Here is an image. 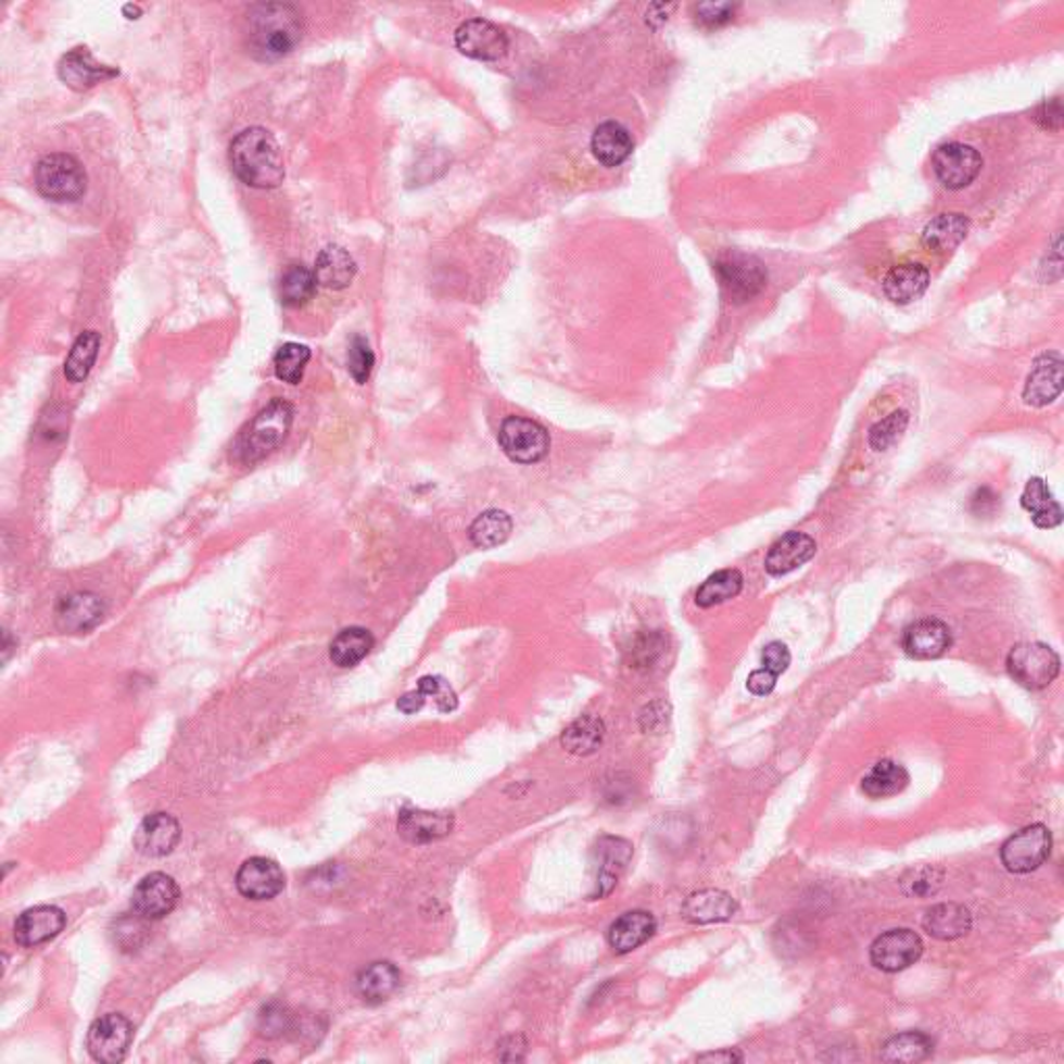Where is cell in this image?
<instances>
[{
	"label": "cell",
	"mask_w": 1064,
	"mask_h": 1064,
	"mask_svg": "<svg viewBox=\"0 0 1064 1064\" xmlns=\"http://www.w3.org/2000/svg\"><path fill=\"white\" fill-rule=\"evenodd\" d=\"M775 682H777V676L772 674L770 670L761 668V670H755L750 674L749 680H747V688H749L752 695H757V697H765V695H770L774 691Z\"/></svg>",
	"instance_id": "obj_51"
},
{
	"label": "cell",
	"mask_w": 1064,
	"mask_h": 1064,
	"mask_svg": "<svg viewBox=\"0 0 1064 1064\" xmlns=\"http://www.w3.org/2000/svg\"><path fill=\"white\" fill-rule=\"evenodd\" d=\"M106 613V605L94 593H73L56 605V626L63 632H88L97 629Z\"/></svg>",
	"instance_id": "obj_21"
},
{
	"label": "cell",
	"mask_w": 1064,
	"mask_h": 1064,
	"mask_svg": "<svg viewBox=\"0 0 1064 1064\" xmlns=\"http://www.w3.org/2000/svg\"><path fill=\"white\" fill-rule=\"evenodd\" d=\"M663 654H666V636L661 632H643L630 647V668L647 672L663 657Z\"/></svg>",
	"instance_id": "obj_43"
},
{
	"label": "cell",
	"mask_w": 1064,
	"mask_h": 1064,
	"mask_svg": "<svg viewBox=\"0 0 1064 1064\" xmlns=\"http://www.w3.org/2000/svg\"><path fill=\"white\" fill-rule=\"evenodd\" d=\"M123 13H125V15H129V20H138L142 11H140L138 7H134V4H125V7H123Z\"/></svg>",
	"instance_id": "obj_57"
},
{
	"label": "cell",
	"mask_w": 1064,
	"mask_h": 1064,
	"mask_svg": "<svg viewBox=\"0 0 1064 1064\" xmlns=\"http://www.w3.org/2000/svg\"><path fill=\"white\" fill-rule=\"evenodd\" d=\"M998 499L1000 497L993 491H990V489H986V486L984 489H977V493L971 497V511L975 516H979V518L981 516H992L996 508H998V504H1000Z\"/></svg>",
	"instance_id": "obj_50"
},
{
	"label": "cell",
	"mask_w": 1064,
	"mask_h": 1064,
	"mask_svg": "<svg viewBox=\"0 0 1064 1064\" xmlns=\"http://www.w3.org/2000/svg\"><path fill=\"white\" fill-rule=\"evenodd\" d=\"M456 47L477 61H499L506 56L509 42L502 27L486 20H468L456 29Z\"/></svg>",
	"instance_id": "obj_13"
},
{
	"label": "cell",
	"mask_w": 1064,
	"mask_h": 1064,
	"mask_svg": "<svg viewBox=\"0 0 1064 1064\" xmlns=\"http://www.w3.org/2000/svg\"><path fill=\"white\" fill-rule=\"evenodd\" d=\"M98 350H100V335L97 331H84L75 339L72 352L65 360V377L69 383L86 381V377L90 375L92 366L97 363Z\"/></svg>",
	"instance_id": "obj_40"
},
{
	"label": "cell",
	"mask_w": 1064,
	"mask_h": 1064,
	"mask_svg": "<svg viewBox=\"0 0 1064 1064\" xmlns=\"http://www.w3.org/2000/svg\"><path fill=\"white\" fill-rule=\"evenodd\" d=\"M605 736L604 722L595 715H582L577 722H572L561 734V745L563 749L577 757L593 755L601 747Z\"/></svg>",
	"instance_id": "obj_36"
},
{
	"label": "cell",
	"mask_w": 1064,
	"mask_h": 1064,
	"mask_svg": "<svg viewBox=\"0 0 1064 1064\" xmlns=\"http://www.w3.org/2000/svg\"><path fill=\"white\" fill-rule=\"evenodd\" d=\"M372 366H375V354H372L368 341L360 335L352 339L350 354H347V368H350V375L354 377V381L358 385H364L370 379Z\"/></svg>",
	"instance_id": "obj_45"
},
{
	"label": "cell",
	"mask_w": 1064,
	"mask_h": 1064,
	"mask_svg": "<svg viewBox=\"0 0 1064 1064\" xmlns=\"http://www.w3.org/2000/svg\"><path fill=\"white\" fill-rule=\"evenodd\" d=\"M818 554V543L805 532H786L770 547L765 557V572L774 579L795 572Z\"/></svg>",
	"instance_id": "obj_17"
},
{
	"label": "cell",
	"mask_w": 1064,
	"mask_h": 1064,
	"mask_svg": "<svg viewBox=\"0 0 1064 1064\" xmlns=\"http://www.w3.org/2000/svg\"><path fill=\"white\" fill-rule=\"evenodd\" d=\"M179 886L167 873H150L136 886L131 895L134 913L142 920L154 921L167 917L177 907Z\"/></svg>",
	"instance_id": "obj_12"
},
{
	"label": "cell",
	"mask_w": 1064,
	"mask_h": 1064,
	"mask_svg": "<svg viewBox=\"0 0 1064 1064\" xmlns=\"http://www.w3.org/2000/svg\"><path fill=\"white\" fill-rule=\"evenodd\" d=\"M293 422V408L290 402L275 397L266 408L258 411L243 429L233 454L236 460L243 466H254L256 461L265 460L290 435Z\"/></svg>",
	"instance_id": "obj_3"
},
{
	"label": "cell",
	"mask_w": 1064,
	"mask_h": 1064,
	"mask_svg": "<svg viewBox=\"0 0 1064 1064\" xmlns=\"http://www.w3.org/2000/svg\"><path fill=\"white\" fill-rule=\"evenodd\" d=\"M666 722H668V715H663V711L661 713H655V702L654 705H649L643 711V715H641V726H643V730H655V727L661 726Z\"/></svg>",
	"instance_id": "obj_56"
},
{
	"label": "cell",
	"mask_w": 1064,
	"mask_h": 1064,
	"mask_svg": "<svg viewBox=\"0 0 1064 1064\" xmlns=\"http://www.w3.org/2000/svg\"><path fill=\"white\" fill-rule=\"evenodd\" d=\"M454 827L452 813H433L422 809H404L397 818V832L414 845L435 843Z\"/></svg>",
	"instance_id": "obj_23"
},
{
	"label": "cell",
	"mask_w": 1064,
	"mask_h": 1064,
	"mask_svg": "<svg viewBox=\"0 0 1064 1064\" xmlns=\"http://www.w3.org/2000/svg\"><path fill=\"white\" fill-rule=\"evenodd\" d=\"M311 363V350L300 343H286L275 354V375L279 381L297 385L304 379L306 364Z\"/></svg>",
	"instance_id": "obj_41"
},
{
	"label": "cell",
	"mask_w": 1064,
	"mask_h": 1064,
	"mask_svg": "<svg viewBox=\"0 0 1064 1064\" xmlns=\"http://www.w3.org/2000/svg\"><path fill=\"white\" fill-rule=\"evenodd\" d=\"M909 427V411L896 410L886 418L877 420L870 429V445L873 452H886L902 436Z\"/></svg>",
	"instance_id": "obj_44"
},
{
	"label": "cell",
	"mask_w": 1064,
	"mask_h": 1064,
	"mask_svg": "<svg viewBox=\"0 0 1064 1064\" xmlns=\"http://www.w3.org/2000/svg\"><path fill=\"white\" fill-rule=\"evenodd\" d=\"M181 838V827L169 813H152L138 825L134 845L144 857H167Z\"/></svg>",
	"instance_id": "obj_22"
},
{
	"label": "cell",
	"mask_w": 1064,
	"mask_h": 1064,
	"mask_svg": "<svg viewBox=\"0 0 1064 1064\" xmlns=\"http://www.w3.org/2000/svg\"><path fill=\"white\" fill-rule=\"evenodd\" d=\"M67 925V915L59 907L40 904L24 911L13 927L15 942L24 948H36L56 938Z\"/></svg>",
	"instance_id": "obj_15"
},
{
	"label": "cell",
	"mask_w": 1064,
	"mask_h": 1064,
	"mask_svg": "<svg viewBox=\"0 0 1064 1064\" xmlns=\"http://www.w3.org/2000/svg\"><path fill=\"white\" fill-rule=\"evenodd\" d=\"M734 9L736 7H732V4H702V7H699V15H701V22H705V24H726V22L732 20Z\"/></svg>",
	"instance_id": "obj_52"
},
{
	"label": "cell",
	"mask_w": 1064,
	"mask_h": 1064,
	"mask_svg": "<svg viewBox=\"0 0 1064 1064\" xmlns=\"http://www.w3.org/2000/svg\"><path fill=\"white\" fill-rule=\"evenodd\" d=\"M134 1040V1027L123 1015H104L92 1023L86 1046L97 1063H122Z\"/></svg>",
	"instance_id": "obj_10"
},
{
	"label": "cell",
	"mask_w": 1064,
	"mask_h": 1064,
	"mask_svg": "<svg viewBox=\"0 0 1064 1064\" xmlns=\"http://www.w3.org/2000/svg\"><path fill=\"white\" fill-rule=\"evenodd\" d=\"M248 47L258 61H279L295 49L304 34L302 13L290 2H261L248 11Z\"/></svg>",
	"instance_id": "obj_1"
},
{
	"label": "cell",
	"mask_w": 1064,
	"mask_h": 1064,
	"mask_svg": "<svg viewBox=\"0 0 1064 1064\" xmlns=\"http://www.w3.org/2000/svg\"><path fill=\"white\" fill-rule=\"evenodd\" d=\"M418 691H422L429 697H433L436 702V709L443 711V713H449L458 707V697L456 693L452 691V686L439 676H425L420 677L418 682Z\"/></svg>",
	"instance_id": "obj_46"
},
{
	"label": "cell",
	"mask_w": 1064,
	"mask_h": 1064,
	"mask_svg": "<svg viewBox=\"0 0 1064 1064\" xmlns=\"http://www.w3.org/2000/svg\"><path fill=\"white\" fill-rule=\"evenodd\" d=\"M934 1052V1041L921 1031H904L882 1046L879 1059L884 1063H921Z\"/></svg>",
	"instance_id": "obj_34"
},
{
	"label": "cell",
	"mask_w": 1064,
	"mask_h": 1064,
	"mask_svg": "<svg viewBox=\"0 0 1064 1064\" xmlns=\"http://www.w3.org/2000/svg\"><path fill=\"white\" fill-rule=\"evenodd\" d=\"M929 286V270L917 263L898 265L884 277V293L895 304H911L920 300Z\"/></svg>",
	"instance_id": "obj_30"
},
{
	"label": "cell",
	"mask_w": 1064,
	"mask_h": 1064,
	"mask_svg": "<svg viewBox=\"0 0 1064 1064\" xmlns=\"http://www.w3.org/2000/svg\"><path fill=\"white\" fill-rule=\"evenodd\" d=\"M790 659H793V657H790L788 647H786L784 643H780V641L770 643V645L763 649V654H761V663H763V668H765V670H770V672L775 674V676H780V674H784V672L788 670Z\"/></svg>",
	"instance_id": "obj_48"
},
{
	"label": "cell",
	"mask_w": 1064,
	"mask_h": 1064,
	"mask_svg": "<svg viewBox=\"0 0 1064 1064\" xmlns=\"http://www.w3.org/2000/svg\"><path fill=\"white\" fill-rule=\"evenodd\" d=\"M236 886L240 895L250 900H270L283 892L286 873L275 861L266 857H254L248 859L238 871Z\"/></svg>",
	"instance_id": "obj_14"
},
{
	"label": "cell",
	"mask_w": 1064,
	"mask_h": 1064,
	"mask_svg": "<svg viewBox=\"0 0 1064 1064\" xmlns=\"http://www.w3.org/2000/svg\"><path fill=\"white\" fill-rule=\"evenodd\" d=\"M231 169L245 186L273 190L286 179L281 145L265 127H248L229 148Z\"/></svg>",
	"instance_id": "obj_2"
},
{
	"label": "cell",
	"mask_w": 1064,
	"mask_h": 1064,
	"mask_svg": "<svg viewBox=\"0 0 1064 1064\" xmlns=\"http://www.w3.org/2000/svg\"><path fill=\"white\" fill-rule=\"evenodd\" d=\"M427 701V695L422 691H411V693H406L400 701H397V709L404 711V713H416L422 709V705Z\"/></svg>",
	"instance_id": "obj_54"
},
{
	"label": "cell",
	"mask_w": 1064,
	"mask_h": 1064,
	"mask_svg": "<svg viewBox=\"0 0 1064 1064\" xmlns=\"http://www.w3.org/2000/svg\"><path fill=\"white\" fill-rule=\"evenodd\" d=\"M1021 506L1031 514V520L1038 529L1050 531V529H1056L1063 524L1061 504L1052 495L1050 486L1038 477L1029 479L1025 484L1023 495H1021Z\"/></svg>",
	"instance_id": "obj_28"
},
{
	"label": "cell",
	"mask_w": 1064,
	"mask_h": 1064,
	"mask_svg": "<svg viewBox=\"0 0 1064 1064\" xmlns=\"http://www.w3.org/2000/svg\"><path fill=\"white\" fill-rule=\"evenodd\" d=\"M1052 852V834L1043 823H1034L1013 834L1000 850L1002 865L1011 873L1040 870Z\"/></svg>",
	"instance_id": "obj_7"
},
{
	"label": "cell",
	"mask_w": 1064,
	"mask_h": 1064,
	"mask_svg": "<svg viewBox=\"0 0 1064 1064\" xmlns=\"http://www.w3.org/2000/svg\"><path fill=\"white\" fill-rule=\"evenodd\" d=\"M952 647V632L938 618H923L904 630L902 649L913 659H938Z\"/></svg>",
	"instance_id": "obj_19"
},
{
	"label": "cell",
	"mask_w": 1064,
	"mask_h": 1064,
	"mask_svg": "<svg viewBox=\"0 0 1064 1064\" xmlns=\"http://www.w3.org/2000/svg\"><path fill=\"white\" fill-rule=\"evenodd\" d=\"M593 156L604 167H620L634 150V140L629 129L618 122H605L595 129L591 140Z\"/></svg>",
	"instance_id": "obj_26"
},
{
	"label": "cell",
	"mask_w": 1064,
	"mask_h": 1064,
	"mask_svg": "<svg viewBox=\"0 0 1064 1064\" xmlns=\"http://www.w3.org/2000/svg\"><path fill=\"white\" fill-rule=\"evenodd\" d=\"M701 1063H743V1054H738L736 1050H720V1052H709V1054H701L699 1056Z\"/></svg>",
	"instance_id": "obj_55"
},
{
	"label": "cell",
	"mask_w": 1064,
	"mask_h": 1064,
	"mask_svg": "<svg viewBox=\"0 0 1064 1064\" xmlns=\"http://www.w3.org/2000/svg\"><path fill=\"white\" fill-rule=\"evenodd\" d=\"M375 645L372 634L360 626L341 630L331 643L329 657L338 668H354L363 661L366 655L370 654Z\"/></svg>",
	"instance_id": "obj_35"
},
{
	"label": "cell",
	"mask_w": 1064,
	"mask_h": 1064,
	"mask_svg": "<svg viewBox=\"0 0 1064 1064\" xmlns=\"http://www.w3.org/2000/svg\"><path fill=\"white\" fill-rule=\"evenodd\" d=\"M743 584H745V579L738 570H720L702 582L699 591H697L695 601L702 609H709L713 605L726 604L736 595H740Z\"/></svg>",
	"instance_id": "obj_39"
},
{
	"label": "cell",
	"mask_w": 1064,
	"mask_h": 1064,
	"mask_svg": "<svg viewBox=\"0 0 1064 1064\" xmlns=\"http://www.w3.org/2000/svg\"><path fill=\"white\" fill-rule=\"evenodd\" d=\"M400 981H402V975L395 965L372 963V965L360 971V975L356 979V990L366 1002L379 1004V1002H385L393 993L397 992Z\"/></svg>",
	"instance_id": "obj_33"
},
{
	"label": "cell",
	"mask_w": 1064,
	"mask_h": 1064,
	"mask_svg": "<svg viewBox=\"0 0 1064 1064\" xmlns=\"http://www.w3.org/2000/svg\"><path fill=\"white\" fill-rule=\"evenodd\" d=\"M1006 670L1018 686L1041 691L1061 674V657L1043 643H1021L1006 657Z\"/></svg>",
	"instance_id": "obj_5"
},
{
	"label": "cell",
	"mask_w": 1064,
	"mask_h": 1064,
	"mask_svg": "<svg viewBox=\"0 0 1064 1064\" xmlns=\"http://www.w3.org/2000/svg\"><path fill=\"white\" fill-rule=\"evenodd\" d=\"M973 927V915L967 907L957 902H940L932 907L923 917V929L942 942H952L967 936Z\"/></svg>",
	"instance_id": "obj_25"
},
{
	"label": "cell",
	"mask_w": 1064,
	"mask_h": 1064,
	"mask_svg": "<svg viewBox=\"0 0 1064 1064\" xmlns=\"http://www.w3.org/2000/svg\"><path fill=\"white\" fill-rule=\"evenodd\" d=\"M923 954L920 934L913 929H890L871 943V965L884 973H898L915 965Z\"/></svg>",
	"instance_id": "obj_11"
},
{
	"label": "cell",
	"mask_w": 1064,
	"mask_h": 1064,
	"mask_svg": "<svg viewBox=\"0 0 1064 1064\" xmlns=\"http://www.w3.org/2000/svg\"><path fill=\"white\" fill-rule=\"evenodd\" d=\"M119 75V69H113L109 65H100L92 52L86 47H77L63 54L59 61V77L65 86H69L75 92H86L94 88L100 81L113 79Z\"/></svg>",
	"instance_id": "obj_18"
},
{
	"label": "cell",
	"mask_w": 1064,
	"mask_h": 1064,
	"mask_svg": "<svg viewBox=\"0 0 1064 1064\" xmlns=\"http://www.w3.org/2000/svg\"><path fill=\"white\" fill-rule=\"evenodd\" d=\"M943 886V871L936 865H921L907 871L900 877L902 895L911 898H929L940 892Z\"/></svg>",
	"instance_id": "obj_42"
},
{
	"label": "cell",
	"mask_w": 1064,
	"mask_h": 1064,
	"mask_svg": "<svg viewBox=\"0 0 1064 1064\" xmlns=\"http://www.w3.org/2000/svg\"><path fill=\"white\" fill-rule=\"evenodd\" d=\"M514 529V522L506 511L489 509L481 514L470 527V541L479 549H493L506 543Z\"/></svg>",
	"instance_id": "obj_38"
},
{
	"label": "cell",
	"mask_w": 1064,
	"mask_h": 1064,
	"mask_svg": "<svg viewBox=\"0 0 1064 1064\" xmlns=\"http://www.w3.org/2000/svg\"><path fill=\"white\" fill-rule=\"evenodd\" d=\"M736 909H738L736 900L727 892L707 888V890H699V892L686 898V902L682 907V915H684V920L691 921V923L707 925V923H720V921L730 920L736 913Z\"/></svg>",
	"instance_id": "obj_27"
},
{
	"label": "cell",
	"mask_w": 1064,
	"mask_h": 1064,
	"mask_svg": "<svg viewBox=\"0 0 1064 1064\" xmlns=\"http://www.w3.org/2000/svg\"><path fill=\"white\" fill-rule=\"evenodd\" d=\"M524 1050H527V1041L522 1036H511L508 1040L502 1041L499 1043V1059H504L508 1052H511L508 1056V1061H522L524 1056Z\"/></svg>",
	"instance_id": "obj_53"
},
{
	"label": "cell",
	"mask_w": 1064,
	"mask_h": 1064,
	"mask_svg": "<svg viewBox=\"0 0 1064 1064\" xmlns=\"http://www.w3.org/2000/svg\"><path fill=\"white\" fill-rule=\"evenodd\" d=\"M967 233L968 218L959 213H943L925 225L921 243L934 252H950L965 242Z\"/></svg>",
	"instance_id": "obj_31"
},
{
	"label": "cell",
	"mask_w": 1064,
	"mask_h": 1064,
	"mask_svg": "<svg viewBox=\"0 0 1064 1064\" xmlns=\"http://www.w3.org/2000/svg\"><path fill=\"white\" fill-rule=\"evenodd\" d=\"M1036 122L1040 123L1043 129L1059 131L1063 127V104L1061 98H1052L1041 102L1036 111Z\"/></svg>",
	"instance_id": "obj_49"
},
{
	"label": "cell",
	"mask_w": 1064,
	"mask_h": 1064,
	"mask_svg": "<svg viewBox=\"0 0 1064 1064\" xmlns=\"http://www.w3.org/2000/svg\"><path fill=\"white\" fill-rule=\"evenodd\" d=\"M499 445L509 460L536 464L549 454V435L534 420L509 416L499 429Z\"/></svg>",
	"instance_id": "obj_8"
},
{
	"label": "cell",
	"mask_w": 1064,
	"mask_h": 1064,
	"mask_svg": "<svg viewBox=\"0 0 1064 1064\" xmlns=\"http://www.w3.org/2000/svg\"><path fill=\"white\" fill-rule=\"evenodd\" d=\"M1063 358L1054 352L1041 354L1025 381L1023 400L1027 406L1043 408L1063 393Z\"/></svg>",
	"instance_id": "obj_16"
},
{
	"label": "cell",
	"mask_w": 1064,
	"mask_h": 1064,
	"mask_svg": "<svg viewBox=\"0 0 1064 1064\" xmlns=\"http://www.w3.org/2000/svg\"><path fill=\"white\" fill-rule=\"evenodd\" d=\"M36 190L52 202H77L88 190V175L81 163L65 152L47 154L34 170Z\"/></svg>",
	"instance_id": "obj_4"
},
{
	"label": "cell",
	"mask_w": 1064,
	"mask_h": 1064,
	"mask_svg": "<svg viewBox=\"0 0 1064 1064\" xmlns=\"http://www.w3.org/2000/svg\"><path fill=\"white\" fill-rule=\"evenodd\" d=\"M715 273L730 302L736 304L749 302L768 283V270L763 263L745 252L724 254L715 265Z\"/></svg>",
	"instance_id": "obj_6"
},
{
	"label": "cell",
	"mask_w": 1064,
	"mask_h": 1064,
	"mask_svg": "<svg viewBox=\"0 0 1064 1064\" xmlns=\"http://www.w3.org/2000/svg\"><path fill=\"white\" fill-rule=\"evenodd\" d=\"M657 921L649 911H630L611 923L607 942L618 954H629L654 938Z\"/></svg>",
	"instance_id": "obj_24"
},
{
	"label": "cell",
	"mask_w": 1064,
	"mask_h": 1064,
	"mask_svg": "<svg viewBox=\"0 0 1064 1064\" xmlns=\"http://www.w3.org/2000/svg\"><path fill=\"white\" fill-rule=\"evenodd\" d=\"M911 775L904 765L892 759H884L875 763L861 780V788L870 798H890L900 795L909 786Z\"/></svg>",
	"instance_id": "obj_32"
},
{
	"label": "cell",
	"mask_w": 1064,
	"mask_h": 1064,
	"mask_svg": "<svg viewBox=\"0 0 1064 1064\" xmlns=\"http://www.w3.org/2000/svg\"><path fill=\"white\" fill-rule=\"evenodd\" d=\"M932 167L943 188L963 190L977 179L984 159L973 145L948 142L934 152Z\"/></svg>",
	"instance_id": "obj_9"
},
{
	"label": "cell",
	"mask_w": 1064,
	"mask_h": 1064,
	"mask_svg": "<svg viewBox=\"0 0 1064 1064\" xmlns=\"http://www.w3.org/2000/svg\"><path fill=\"white\" fill-rule=\"evenodd\" d=\"M356 270V261L339 245H327L316 256V283L327 290H345L354 281Z\"/></svg>",
	"instance_id": "obj_29"
},
{
	"label": "cell",
	"mask_w": 1064,
	"mask_h": 1064,
	"mask_svg": "<svg viewBox=\"0 0 1064 1064\" xmlns=\"http://www.w3.org/2000/svg\"><path fill=\"white\" fill-rule=\"evenodd\" d=\"M316 291L315 270L306 268L302 263H293L286 268L279 283V297L283 306L300 308L313 300Z\"/></svg>",
	"instance_id": "obj_37"
},
{
	"label": "cell",
	"mask_w": 1064,
	"mask_h": 1064,
	"mask_svg": "<svg viewBox=\"0 0 1064 1064\" xmlns=\"http://www.w3.org/2000/svg\"><path fill=\"white\" fill-rule=\"evenodd\" d=\"M593 859L597 865V890L593 898H604L611 895L620 873L626 870L632 859V845L618 836H601L593 848Z\"/></svg>",
	"instance_id": "obj_20"
},
{
	"label": "cell",
	"mask_w": 1064,
	"mask_h": 1064,
	"mask_svg": "<svg viewBox=\"0 0 1064 1064\" xmlns=\"http://www.w3.org/2000/svg\"><path fill=\"white\" fill-rule=\"evenodd\" d=\"M293 1025H295V1018L290 1011H286L281 1006H268L265 1009V1013L261 1015V1031L265 1034L266 1038H279L283 1034H290Z\"/></svg>",
	"instance_id": "obj_47"
}]
</instances>
